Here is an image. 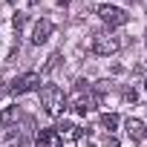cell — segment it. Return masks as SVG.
I'll return each mask as SVG.
<instances>
[{"mask_svg": "<svg viewBox=\"0 0 147 147\" xmlns=\"http://www.w3.org/2000/svg\"><path fill=\"white\" fill-rule=\"evenodd\" d=\"M40 104H43V110H46L49 115H58V113L63 110V104H66V95H63L61 87L46 84V87L40 90Z\"/></svg>", "mask_w": 147, "mask_h": 147, "instance_id": "cell-1", "label": "cell"}, {"mask_svg": "<svg viewBox=\"0 0 147 147\" xmlns=\"http://www.w3.org/2000/svg\"><path fill=\"white\" fill-rule=\"evenodd\" d=\"M98 18L107 23V26H124L127 23V15H124V9H118V6H98Z\"/></svg>", "mask_w": 147, "mask_h": 147, "instance_id": "cell-2", "label": "cell"}, {"mask_svg": "<svg viewBox=\"0 0 147 147\" xmlns=\"http://www.w3.org/2000/svg\"><path fill=\"white\" fill-rule=\"evenodd\" d=\"M40 87V75L38 72H26V75H20L15 84H12V92L15 95H23V92H32V90H38Z\"/></svg>", "mask_w": 147, "mask_h": 147, "instance_id": "cell-3", "label": "cell"}, {"mask_svg": "<svg viewBox=\"0 0 147 147\" xmlns=\"http://www.w3.org/2000/svg\"><path fill=\"white\" fill-rule=\"evenodd\" d=\"M118 38H113V35H98L95 40H92V52L95 55H115L118 52Z\"/></svg>", "mask_w": 147, "mask_h": 147, "instance_id": "cell-4", "label": "cell"}, {"mask_svg": "<svg viewBox=\"0 0 147 147\" xmlns=\"http://www.w3.org/2000/svg\"><path fill=\"white\" fill-rule=\"evenodd\" d=\"M52 29H55V26H52V20H49V18H40V20L35 23V29H32V43H38V46H40V43H46V40H49V35H52Z\"/></svg>", "mask_w": 147, "mask_h": 147, "instance_id": "cell-5", "label": "cell"}, {"mask_svg": "<svg viewBox=\"0 0 147 147\" xmlns=\"http://www.w3.org/2000/svg\"><path fill=\"white\" fill-rule=\"evenodd\" d=\"M90 110H95V98H92L90 92L84 95V84H81V87H78V95H75V113H78V115H87Z\"/></svg>", "mask_w": 147, "mask_h": 147, "instance_id": "cell-6", "label": "cell"}, {"mask_svg": "<svg viewBox=\"0 0 147 147\" xmlns=\"http://www.w3.org/2000/svg\"><path fill=\"white\" fill-rule=\"evenodd\" d=\"M35 147H61V136H58V130H40Z\"/></svg>", "mask_w": 147, "mask_h": 147, "instance_id": "cell-7", "label": "cell"}, {"mask_svg": "<svg viewBox=\"0 0 147 147\" xmlns=\"http://www.w3.org/2000/svg\"><path fill=\"white\" fill-rule=\"evenodd\" d=\"M55 130H58V136H61V138H81V127L69 124V121H61Z\"/></svg>", "mask_w": 147, "mask_h": 147, "instance_id": "cell-8", "label": "cell"}, {"mask_svg": "<svg viewBox=\"0 0 147 147\" xmlns=\"http://www.w3.org/2000/svg\"><path fill=\"white\" fill-rule=\"evenodd\" d=\"M124 127H127L130 138H141V136H144V124H141L138 118H127V121H124Z\"/></svg>", "mask_w": 147, "mask_h": 147, "instance_id": "cell-9", "label": "cell"}, {"mask_svg": "<svg viewBox=\"0 0 147 147\" xmlns=\"http://www.w3.org/2000/svg\"><path fill=\"white\" fill-rule=\"evenodd\" d=\"M15 118H18V107H6L3 113H0V127H9Z\"/></svg>", "mask_w": 147, "mask_h": 147, "instance_id": "cell-10", "label": "cell"}, {"mask_svg": "<svg viewBox=\"0 0 147 147\" xmlns=\"http://www.w3.org/2000/svg\"><path fill=\"white\" fill-rule=\"evenodd\" d=\"M101 127L113 133V130L118 127V115H115V113H104V115H101Z\"/></svg>", "mask_w": 147, "mask_h": 147, "instance_id": "cell-11", "label": "cell"}, {"mask_svg": "<svg viewBox=\"0 0 147 147\" xmlns=\"http://www.w3.org/2000/svg\"><path fill=\"white\" fill-rule=\"evenodd\" d=\"M23 23H26V15H20V12H18V15L12 18V26H15V29H20Z\"/></svg>", "mask_w": 147, "mask_h": 147, "instance_id": "cell-12", "label": "cell"}, {"mask_svg": "<svg viewBox=\"0 0 147 147\" xmlns=\"http://www.w3.org/2000/svg\"><path fill=\"white\" fill-rule=\"evenodd\" d=\"M107 147H118V141L115 138H107Z\"/></svg>", "mask_w": 147, "mask_h": 147, "instance_id": "cell-13", "label": "cell"}, {"mask_svg": "<svg viewBox=\"0 0 147 147\" xmlns=\"http://www.w3.org/2000/svg\"><path fill=\"white\" fill-rule=\"evenodd\" d=\"M58 3H61V6H66V3H72V0H58Z\"/></svg>", "mask_w": 147, "mask_h": 147, "instance_id": "cell-14", "label": "cell"}, {"mask_svg": "<svg viewBox=\"0 0 147 147\" xmlns=\"http://www.w3.org/2000/svg\"><path fill=\"white\" fill-rule=\"evenodd\" d=\"M6 3H12V6H15V3H18V0H6Z\"/></svg>", "mask_w": 147, "mask_h": 147, "instance_id": "cell-15", "label": "cell"}, {"mask_svg": "<svg viewBox=\"0 0 147 147\" xmlns=\"http://www.w3.org/2000/svg\"><path fill=\"white\" fill-rule=\"evenodd\" d=\"M130 3H138V0H130Z\"/></svg>", "mask_w": 147, "mask_h": 147, "instance_id": "cell-16", "label": "cell"}, {"mask_svg": "<svg viewBox=\"0 0 147 147\" xmlns=\"http://www.w3.org/2000/svg\"><path fill=\"white\" fill-rule=\"evenodd\" d=\"M144 43H147V35H144Z\"/></svg>", "mask_w": 147, "mask_h": 147, "instance_id": "cell-17", "label": "cell"}, {"mask_svg": "<svg viewBox=\"0 0 147 147\" xmlns=\"http://www.w3.org/2000/svg\"><path fill=\"white\" fill-rule=\"evenodd\" d=\"M144 136H147V127H144Z\"/></svg>", "mask_w": 147, "mask_h": 147, "instance_id": "cell-18", "label": "cell"}, {"mask_svg": "<svg viewBox=\"0 0 147 147\" xmlns=\"http://www.w3.org/2000/svg\"><path fill=\"white\" fill-rule=\"evenodd\" d=\"M144 90H147V84H144Z\"/></svg>", "mask_w": 147, "mask_h": 147, "instance_id": "cell-19", "label": "cell"}]
</instances>
